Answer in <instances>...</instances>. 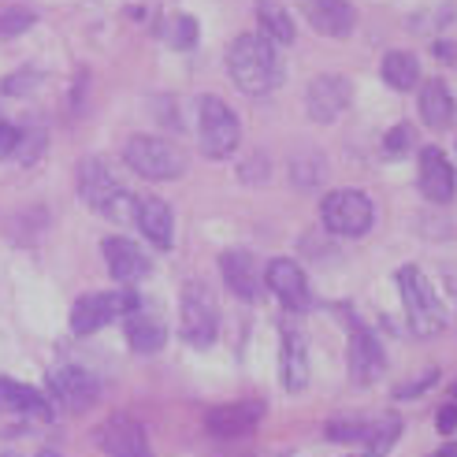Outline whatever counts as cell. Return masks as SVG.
<instances>
[{"instance_id": "cell-14", "label": "cell", "mask_w": 457, "mask_h": 457, "mask_svg": "<svg viewBox=\"0 0 457 457\" xmlns=\"http://www.w3.org/2000/svg\"><path fill=\"white\" fill-rule=\"evenodd\" d=\"M104 264L112 271V279L123 283V287H134L138 279L149 276V257L142 253L138 242L130 238H104Z\"/></svg>"}, {"instance_id": "cell-7", "label": "cell", "mask_w": 457, "mask_h": 457, "mask_svg": "<svg viewBox=\"0 0 457 457\" xmlns=\"http://www.w3.org/2000/svg\"><path fill=\"white\" fill-rule=\"evenodd\" d=\"M179 324H182V338L190 342V346L204 350L216 342V331H220V309L212 302V294L204 283H190L182 290L179 298Z\"/></svg>"}, {"instance_id": "cell-3", "label": "cell", "mask_w": 457, "mask_h": 457, "mask_svg": "<svg viewBox=\"0 0 457 457\" xmlns=\"http://www.w3.org/2000/svg\"><path fill=\"white\" fill-rule=\"evenodd\" d=\"M238 142H242V130H238L235 112L220 97L204 94L197 101V145H201V153L209 160H223L238 149Z\"/></svg>"}, {"instance_id": "cell-24", "label": "cell", "mask_w": 457, "mask_h": 457, "mask_svg": "<svg viewBox=\"0 0 457 457\" xmlns=\"http://www.w3.org/2000/svg\"><path fill=\"white\" fill-rule=\"evenodd\" d=\"M383 82L398 89V94H405V89H413L420 82V63L417 56H409V53H386L383 56Z\"/></svg>"}, {"instance_id": "cell-15", "label": "cell", "mask_w": 457, "mask_h": 457, "mask_svg": "<svg viewBox=\"0 0 457 457\" xmlns=\"http://www.w3.org/2000/svg\"><path fill=\"white\" fill-rule=\"evenodd\" d=\"M309 27L324 37H346L357 27V12L346 4V0H298Z\"/></svg>"}, {"instance_id": "cell-34", "label": "cell", "mask_w": 457, "mask_h": 457, "mask_svg": "<svg viewBox=\"0 0 457 457\" xmlns=\"http://www.w3.org/2000/svg\"><path fill=\"white\" fill-rule=\"evenodd\" d=\"M439 431H443V436H453V431H457V402H450V405H443L439 409Z\"/></svg>"}, {"instance_id": "cell-32", "label": "cell", "mask_w": 457, "mask_h": 457, "mask_svg": "<svg viewBox=\"0 0 457 457\" xmlns=\"http://www.w3.org/2000/svg\"><path fill=\"white\" fill-rule=\"evenodd\" d=\"M19 138H22V127H15V123H0V160L15 156Z\"/></svg>"}, {"instance_id": "cell-11", "label": "cell", "mask_w": 457, "mask_h": 457, "mask_svg": "<svg viewBox=\"0 0 457 457\" xmlns=\"http://www.w3.org/2000/svg\"><path fill=\"white\" fill-rule=\"evenodd\" d=\"M94 439H97V446L108 457H149V439H145L142 424L134 420V417H123V413L108 417L94 431Z\"/></svg>"}, {"instance_id": "cell-19", "label": "cell", "mask_w": 457, "mask_h": 457, "mask_svg": "<svg viewBox=\"0 0 457 457\" xmlns=\"http://www.w3.org/2000/svg\"><path fill=\"white\" fill-rule=\"evenodd\" d=\"M123 331H127L130 350H138V353H156V350L168 342V328H164V320H160L153 309H145L142 302L123 316Z\"/></svg>"}, {"instance_id": "cell-17", "label": "cell", "mask_w": 457, "mask_h": 457, "mask_svg": "<svg viewBox=\"0 0 457 457\" xmlns=\"http://www.w3.org/2000/svg\"><path fill=\"white\" fill-rule=\"evenodd\" d=\"M261 413L264 409L257 402H231V405L212 409L204 428H209V436H216V439H242L261 424Z\"/></svg>"}, {"instance_id": "cell-20", "label": "cell", "mask_w": 457, "mask_h": 457, "mask_svg": "<svg viewBox=\"0 0 457 457\" xmlns=\"http://www.w3.org/2000/svg\"><path fill=\"white\" fill-rule=\"evenodd\" d=\"M0 413L12 417H30V420H53V405L37 395L34 386L19 379H0Z\"/></svg>"}, {"instance_id": "cell-23", "label": "cell", "mask_w": 457, "mask_h": 457, "mask_svg": "<svg viewBox=\"0 0 457 457\" xmlns=\"http://www.w3.org/2000/svg\"><path fill=\"white\" fill-rule=\"evenodd\" d=\"M453 116H457V104L450 97L446 82H439V79L424 82V89H420V120H424V127L446 130L453 123Z\"/></svg>"}, {"instance_id": "cell-9", "label": "cell", "mask_w": 457, "mask_h": 457, "mask_svg": "<svg viewBox=\"0 0 457 457\" xmlns=\"http://www.w3.org/2000/svg\"><path fill=\"white\" fill-rule=\"evenodd\" d=\"M350 97H353L350 79H342V75H320V79H312L309 89H305L309 120L312 123H335L342 112L350 108Z\"/></svg>"}, {"instance_id": "cell-10", "label": "cell", "mask_w": 457, "mask_h": 457, "mask_svg": "<svg viewBox=\"0 0 457 457\" xmlns=\"http://www.w3.org/2000/svg\"><path fill=\"white\" fill-rule=\"evenodd\" d=\"M49 391L63 409H71V413H86V409L97 402L101 383L86 369H79V364H60V369H53V376H49Z\"/></svg>"}, {"instance_id": "cell-38", "label": "cell", "mask_w": 457, "mask_h": 457, "mask_svg": "<svg viewBox=\"0 0 457 457\" xmlns=\"http://www.w3.org/2000/svg\"><path fill=\"white\" fill-rule=\"evenodd\" d=\"M453 395H457V391H453Z\"/></svg>"}, {"instance_id": "cell-8", "label": "cell", "mask_w": 457, "mask_h": 457, "mask_svg": "<svg viewBox=\"0 0 457 457\" xmlns=\"http://www.w3.org/2000/svg\"><path fill=\"white\" fill-rule=\"evenodd\" d=\"M138 298H134V290L123 287V290H101V294H86V298L75 302L71 309V331L75 335H94L101 328H108L112 320L127 316Z\"/></svg>"}, {"instance_id": "cell-30", "label": "cell", "mask_w": 457, "mask_h": 457, "mask_svg": "<svg viewBox=\"0 0 457 457\" xmlns=\"http://www.w3.org/2000/svg\"><path fill=\"white\" fill-rule=\"evenodd\" d=\"M175 34H168V41L175 45V49H190V45L197 41V22L190 15H175Z\"/></svg>"}, {"instance_id": "cell-31", "label": "cell", "mask_w": 457, "mask_h": 457, "mask_svg": "<svg viewBox=\"0 0 457 457\" xmlns=\"http://www.w3.org/2000/svg\"><path fill=\"white\" fill-rule=\"evenodd\" d=\"M386 153H395V156H405L409 153V145H413V127H391V130H386Z\"/></svg>"}, {"instance_id": "cell-28", "label": "cell", "mask_w": 457, "mask_h": 457, "mask_svg": "<svg viewBox=\"0 0 457 457\" xmlns=\"http://www.w3.org/2000/svg\"><path fill=\"white\" fill-rule=\"evenodd\" d=\"M41 153H45V130H22L15 156L22 160V164H34V160H37Z\"/></svg>"}, {"instance_id": "cell-22", "label": "cell", "mask_w": 457, "mask_h": 457, "mask_svg": "<svg viewBox=\"0 0 457 457\" xmlns=\"http://www.w3.org/2000/svg\"><path fill=\"white\" fill-rule=\"evenodd\" d=\"M309 383V346H305V335H298L294 328L283 331V386L290 395L305 391Z\"/></svg>"}, {"instance_id": "cell-21", "label": "cell", "mask_w": 457, "mask_h": 457, "mask_svg": "<svg viewBox=\"0 0 457 457\" xmlns=\"http://www.w3.org/2000/svg\"><path fill=\"white\" fill-rule=\"evenodd\" d=\"M134 223L142 227V235L156 245V249H168L171 245V209H168V201H160V197H134Z\"/></svg>"}, {"instance_id": "cell-5", "label": "cell", "mask_w": 457, "mask_h": 457, "mask_svg": "<svg viewBox=\"0 0 457 457\" xmlns=\"http://www.w3.org/2000/svg\"><path fill=\"white\" fill-rule=\"evenodd\" d=\"M79 194L97 212H108V216L134 212V194L120 187V179L108 171L104 160H82L79 164Z\"/></svg>"}, {"instance_id": "cell-13", "label": "cell", "mask_w": 457, "mask_h": 457, "mask_svg": "<svg viewBox=\"0 0 457 457\" xmlns=\"http://www.w3.org/2000/svg\"><path fill=\"white\" fill-rule=\"evenodd\" d=\"M420 194L431 201V204H446L453 201V190H457V175H453V164H450V156L436 145H428L420 153Z\"/></svg>"}, {"instance_id": "cell-2", "label": "cell", "mask_w": 457, "mask_h": 457, "mask_svg": "<svg viewBox=\"0 0 457 457\" xmlns=\"http://www.w3.org/2000/svg\"><path fill=\"white\" fill-rule=\"evenodd\" d=\"M398 290H402V302H405V316H409V328L420 338H431L446 328V309L436 298L431 283L420 276L417 268H402L398 271Z\"/></svg>"}, {"instance_id": "cell-37", "label": "cell", "mask_w": 457, "mask_h": 457, "mask_svg": "<svg viewBox=\"0 0 457 457\" xmlns=\"http://www.w3.org/2000/svg\"><path fill=\"white\" fill-rule=\"evenodd\" d=\"M37 457H60V453H53V450H41V453H37Z\"/></svg>"}, {"instance_id": "cell-18", "label": "cell", "mask_w": 457, "mask_h": 457, "mask_svg": "<svg viewBox=\"0 0 457 457\" xmlns=\"http://www.w3.org/2000/svg\"><path fill=\"white\" fill-rule=\"evenodd\" d=\"M220 271H223V283L231 287L235 298L257 302V294H261V271H257L253 253H245V249H227V253L220 257Z\"/></svg>"}, {"instance_id": "cell-35", "label": "cell", "mask_w": 457, "mask_h": 457, "mask_svg": "<svg viewBox=\"0 0 457 457\" xmlns=\"http://www.w3.org/2000/svg\"><path fill=\"white\" fill-rule=\"evenodd\" d=\"M436 56H439V60H457V45H446V41L436 45Z\"/></svg>"}, {"instance_id": "cell-36", "label": "cell", "mask_w": 457, "mask_h": 457, "mask_svg": "<svg viewBox=\"0 0 457 457\" xmlns=\"http://www.w3.org/2000/svg\"><path fill=\"white\" fill-rule=\"evenodd\" d=\"M431 457H457V443H450V446H443V450H436Z\"/></svg>"}, {"instance_id": "cell-6", "label": "cell", "mask_w": 457, "mask_h": 457, "mask_svg": "<svg viewBox=\"0 0 457 457\" xmlns=\"http://www.w3.org/2000/svg\"><path fill=\"white\" fill-rule=\"evenodd\" d=\"M320 216H324V227L331 235L361 238V235L372 231L376 209H372L369 194H361V190H335V194L324 197V204H320Z\"/></svg>"}, {"instance_id": "cell-1", "label": "cell", "mask_w": 457, "mask_h": 457, "mask_svg": "<svg viewBox=\"0 0 457 457\" xmlns=\"http://www.w3.org/2000/svg\"><path fill=\"white\" fill-rule=\"evenodd\" d=\"M227 71H231V82L249 97H261V94H268V89H276L283 82L279 49L264 34L235 37L231 49H227Z\"/></svg>"}, {"instance_id": "cell-26", "label": "cell", "mask_w": 457, "mask_h": 457, "mask_svg": "<svg viewBox=\"0 0 457 457\" xmlns=\"http://www.w3.org/2000/svg\"><path fill=\"white\" fill-rule=\"evenodd\" d=\"M257 19H261V30H264V37L271 45H290L294 41V22H290V15L276 4V0H261Z\"/></svg>"}, {"instance_id": "cell-16", "label": "cell", "mask_w": 457, "mask_h": 457, "mask_svg": "<svg viewBox=\"0 0 457 457\" xmlns=\"http://www.w3.org/2000/svg\"><path fill=\"white\" fill-rule=\"evenodd\" d=\"M379 372H383V346H379V338L369 328L350 324V379L357 386H364V383H376Z\"/></svg>"}, {"instance_id": "cell-29", "label": "cell", "mask_w": 457, "mask_h": 457, "mask_svg": "<svg viewBox=\"0 0 457 457\" xmlns=\"http://www.w3.org/2000/svg\"><path fill=\"white\" fill-rule=\"evenodd\" d=\"M30 27H34V15L27 8H12V12L0 15V34H4V37H15L22 30H30Z\"/></svg>"}, {"instance_id": "cell-33", "label": "cell", "mask_w": 457, "mask_h": 457, "mask_svg": "<svg viewBox=\"0 0 457 457\" xmlns=\"http://www.w3.org/2000/svg\"><path fill=\"white\" fill-rule=\"evenodd\" d=\"M436 376H439V372H436V369H431V372H424V376H420L417 383H409V386H398V398H413V395L428 391V386H431V383H436Z\"/></svg>"}, {"instance_id": "cell-25", "label": "cell", "mask_w": 457, "mask_h": 457, "mask_svg": "<svg viewBox=\"0 0 457 457\" xmlns=\"http://www.w3.org/2000/svg\"><path fill=\"white\" fill-rule=\"evenodd\" d=\"M402 436V420L398 417H376V420H364L361 424V439L372 453H386Z\"/></svg>"}, {"instance_id": "cell-12", "label": "cell", "mask_w": 457, "mask_h": 457, "mask_svg": "<svg viewBox=\"0 0 457 457\" xmlns=\"http://www.w3.org/2000/svg\"><path fill=\"white\" fill-rule=\"evenodd\" d=\"M264 283H268V290L283 302V309H290V312H305V309H309V283H305V271L294 264V261H287V257L271 261L268 271H264Z\"/></svg>"}, {"instance_id": "cell-4", "label": "cell", "mask_w": 457, "mask_h": 457, "mask_svg": "<svg viewBox=\"0 0 457 457\" xmlns=\"http://www.w3.org/2000/svg\"><path fill=\"white\" fill-rule=\"evenodd\" d=\"M123 160L130 164V171H138L142 179H156V182L179 179L187 171V156L168 138H153V134H134L123 149Z\"/></svg>"}, {"instance_id": "cell-27", "label": "cell", "mask_w": 457, "mask_h": 457, "mask_svg": "<svg viewBox=\"0 0 457 457\" xmlns=\"http://www.w3.org/2000/svg\"><path fill=\"white\" fill-rule=\"evenodd\" d=\"M41 82V75L34 71V67H22V71H15L12 79L0 82V89H4L8 97H22V94H30V89Z\"/></svg>"}]
</instances>
